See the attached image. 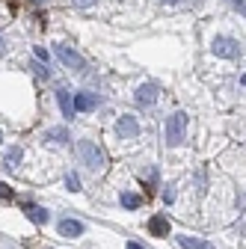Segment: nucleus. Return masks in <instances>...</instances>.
I'll use <instances>...</instances> for the list:
<instances>
[{
	"mask_svg": "<svg viewBox=\"0 0 246 249\" xmlns=\"http://www.w3.org/2000/svg\"><path fill=\"white\" fill-rule=\"evenodd\" d=\"M53 53L63 59V66H66V69H71V71H77V74H83V71H86L83 56H80V53H74L69 45H53Z\"/></svg>",
	"mask_w": 246,
	"mask_h": 249,
	"instance_id": "obj_3",
	"label": "nucleus"
},
{
	"mask_svg": "<svg viewBox=\"0 0 246 249\" xmlns=\"http://www.w3.org/2000/svg\"><path fill=\"white\" fill-rule=\"evenodd\" d=\"M12 196H15V193H12V187L0 181V199H3V202H12Z\"/></svg>",
	"mask_w": 246,
	"mask_h": 249,
	"instance_id": "obj_16",
	"label": "nucleus"
},
{
	"mask_svg": "<svg viewBox=\"0 0 246 249\" xmlns=\"http://www.w3.org/2000/svg\"><path fill=\"white\" fill-rule=\"evenodd\" d=\"M122 205H125L128 211H134V208H140V205H142V199H140L137 193H122Z\"/></svg>",
	"mask_w": 246,
	"mask_h": 249,
	"instance_id": "obj_14",
	"label": "nucleus"
},
{
	"mask_svg": "<svg viewBox=\"0 0 246 249\" xmlns=\"http://www.w3.org/2000/svg\"><path fill=\"white\" fill-rule=\"evenodd\" d=\"M56 101H59V107H63V116H66V119H74V107H71L69 89H59V92H56Z\"/></svg>",
	"mask_w": 246,
	"mask_h": 249,
	"instance_id": "obj_12",
	"label": "nucleus"
},
{
	"mask_svg": "<svg viewBox=\"0 0 246 249\" xmlns=\"http://www.w3.org/2000/svg\"><path fill=\"white\" fill-rule=\"evenodd\" d=\"M172 199H175V190H166V193H163V202H166V205H169V202H172Z\"/></svg>",
	"mask_w": 246,
	"mask_h": 249,
	"instance_id": "obj_21",
	"label": "nucleus"
},
{
	"mask_svg": "<svg viewBox=\"0 0 246 249\" xmlns=\"http://www.w3.org/2000/svg\"><path fill=\"white\" fill-rule=\"evenodd\" d=\"M128 249H142V246L140 243H128Z\"/></svg>",
	"mask_w": 246,
	"mask_h": 249,
	"instance_id": "obj_23",
	"label": "nucleus"
},
{
	"mask_svg": "<svg viewBox=\"0 0 246 249\" xmlns=\"http://www.w3.org/2000/svg\"><path fill=\"white\" fill-rule=\"evenodd\" d=\"M77 154H80V160H83L89 169H101V166H104V151L92 142V140H80V142H77Z\"/></svg>",
	"mask_w": 246,
	"mask_h": 249,
	"instance_id": "obj_2",
	"label": "nucleus"
},
{
	"mask_svg": "<svg viewBox=\"0 0 246 249\" xmlns=\"http://www.w3.org/2000/svg\"><path fill=\"white\" fill-rule=\"evenodd\" d=\"M30 69H36V74H39L42 80H45V77H51V71H48V69L42 66V62H33V66H30Z\"/></svg>",
	"mask_w": 246,
	"mask_h": 249,
	"instance_id": "obj_18",
	"label": "nucleus"
},
{
	"mask_svg": "<svg viewBox=\"0 0 246 249\" xmlns=\"http://www.w3.org/2000/svg\"><path fill=\"white\" fill-rule=\"evenodd\" d=\"M71 3H74V6H92L95 0H71Z\"/></svg>",
	"mask_w": 246,
	"mask_h": 249,
	"instance_id": "obj_20",
	"label": "nucleus"
},
{
	"mask_svg": "<svg viewBox=\"0 0 246 249\" xmlns=\"http://www.w3.org/2000/svg\"><path fill=\"white\" fill-rule=\"evenodd\" d=\"M163 3H178V0H163Z\"/></svg>",
	"mask_w": 246,
	"mask_h": 249,
	"instance_id": "obj_25",
	"label": "nucleus"
},
{
	"mask_svg": "<svg viewBox=\"0 0 246 249\" xmlns=\"http://www.w3.org/2000/svg\"><path fill=\"white\" fill-rule=\"evenodd\" d=\"M116 134H119L122 140H134V137L140 134V122H137L134 116H122V119L116 122Z\"/></svg>",
	"mask_w": 246,
	"mask_h": 249,
	"instance_id": "obj_5",
	"label": "nucleus"
},
{
	"mask_svg": "<svg viewBox=\"0 0 246 249\" xmlns=\"http://www.w3.org/2000/svg\"><path fill=\"white\" fill-rule=\"evenodd\" d=\"M33 3H45V0H33Z\"/></svg>",
	"mask_w": 246,
	"mask_h": 249,
	"instance_id": "obj_26",
	"label": "nucleus"
},
{
	"mask_svg": "<svg viewBox=\"0 0 246 249\" xmlns=\"http://www.w3.org/2000/svg\"><path fill=\"white\" fill-rule=\"evenodd\" d=\"M187 124H190V116L178 110L166 119V145H181L184 142V134H187Z\"/></svg>",
	"mask_w": 246,
	"mask_h": 249,
	"instance_id": "obj_1",
	"label": "nucleus"
},
{
	"mask_svg": "<svg viewBox=\"0 0 246 249\" xmlns=\"http://www.w3.org/2000/svg\"><path fill=\"white\" fill-rule=\"evenodd\" d=\"M158 86L155 83H142L140 89H137V104H142V107H151V104H155L158 101Z\"/></svg>",
	"mask_w": 246,
	"mask_h": 249,
	"instance_id": "obj_7",
	"label": "nucleus"
},
{
	"mask_svg": "<svg viewBox=\"0 0 246 249\" xmlns=\"http://www.w3.org/2000/svg\"><path fill=\"white\" fill-rule=\"evenodd\" d=\"M59 234H63V237H80V234H83V223H77V220H63V223H59Z\"/></svg>",
	"mask_w": 246,
	"mask_h": 249,
	"instance_id": "obj_10",
	"label": "nucleus"
},
{
	"mask_svg": "<svg viewBox=\"0 0 246 249\" xmlns=\"http://www.w3.org/2000/svg\"><path fill=\"white\" fill-rule=\"evenodd\" d=\"M71 107H74V113H77V110H80V113H89V110L98 107V95H95V92H77L74 101H71Z\"/></svg>",
	"mask_w": 246,
	"mask_h": 249,
	"instance_id": "obj_6",
	"label": "nucleus"
},
{
	"mask_svg": "<svg viewBox=\"0 0 246 249\" xmlns=\"http://www.w3.org/2000/svg\"><path fill=\"white\" fill-rule=\"evenodd\" d=\"M45 137L53 140V142H69V131H66V128H51Z\"/></svg>",
	"mask_w": 246,
	"mask_h": 249,
	"instance_id": "obj_13",
	"label": "nucleus"
},
{
	"mask_svg": "<svg viewBox=\"0 0 246 249\" xmlns=\"http://www.w3.org/2000/svg\"><path fill=\"white\" fill-rule=\"evenodd\" d=\"M66 184H69V190H74V193H77V190H80V178H77V175H74V172H71V175H69V178H66Z\"/></svg>",
	"mask_w": 246,
	"mask_h": 249,
	"instance_id": "obj_17",
	"label": "nucleus"
},
{
	"mask_svg": "<svg viewBox=\"0 0 246 249\" xmlns=\"http://www.w3.org/2000/svg\"><path fill=\"white\" fill-rule=\"evenodd\" d=\"M0 140H3V131H0Z\"/></svg>",
	"mask_w": 246,
	"mask_h": 249,
	"instance_id": "obj_27",
	"label": "nucleus"
},
{
	"mask_svg": "<svg viewBox=\"0 0 246 249\" xmlns=\"http://www.w3.org/2000/svg\"><path fill=\"white\" fill-rule=\"evenodd\" d=\"M148 231L155 234V237H169L172 229H169V220H166L163 213H155V216L148 220Z\"/></svg>",
	"mask_w": 246,
	"mask_h": 249,
	"instance_id": "obj_8",
	"label": "nucleus"
},
{
	"mask_svg": "<svg viewBox=\"0 0 246 249\" xmlns=\"http://www.w3.org/2000/svg\"><path fill=\"white\" fill-rule=\"evenodd\" d=\"M21 154H24L21 148H9V151H6V166H9V169H15V166H18V160H21Z\"/></svg>",
	"mask_w": 246,
	"mask_h": 249,
	"instance_id": "obj_15",
	"label": "nucleus"
},
{
	"mask_svg": "<svg viewBox=\"0 0 246 249\" xmlns=\"http://www.w3.org/2000/svg\"><path fill=\"white\" fill-rule=\"evenodd\" d=\"M6 53V42H3V36H0V56Z\"/></svg>",
	"mask_w": 246,
	"mask_h": 249,
	"instance_id": "obj_22",
	"label": "nucleus"
},
{
	"mask_svg": "<svg viewBox=\"0 0 246 249\" xmlns=\"http://www.w3.org/2000/svg\"><path fill=\"white\" fill-rule=\"evenodd\" d=\"M36 56H39V62H48V59H51V53H48L45 48H36Z\"/></svg>",
	"mask_w": 246,
	"mask_h": 249,
	"instance_id": "obj_19",
	"label": "nucleus"
},
{
	"mask_svg": "<svg viewBox=\"0 0 246 249\" xmlns=\"http://www.w3.org/2000/svg\"><path fill=\"white\" fill-rule=\"evenodd\" d=\"M211 51L217 53V56H223V59H231V56H237L240 48H237L234 39H228V36H217V39L211 42Z\"/></svg>",
	"mask_w": 246,
	"mask_h": 249,
	"instance_id": "obj_4",
	"label": "nucleus"
},
{
	"mask_svg": "<svg viewBox=\"0 0 246 249\" xmlns=\"http://www.w3.org/2000/svg\"><path fill=\"white\" fill-rule=\"evenodd\" d=\"M231 3H234V6H240V9H243V0H231Z\"/></svg>",
	"mask_w": 246,
	"mask_h": 249,
	"instance_id": "obj_24",
	"label": "nucleus"
},
{
	"mask_svg": "<svg viewBox=\"0 0 246 249\" xmlns=\"http://www.w3.org/2000/svg\"><path fill=\"white\" fill-rule=\"evenodd\" d=\"M178 246L181 249H211L208 240H199V237H190V234H178Z\"/></svg>",
	"mask_w": 246,
	"mask_h": 249,
	"instance_id": "obj_11",
	"label": "nucleus"
},
{
	"mask_svg": "<svg viewBox=\"0 0 246 249\" xmlns=\"http://www.w3.org/2000/svg\"><path fill=\"white\" fill-rule=\"evenodd\" d=\"M24 213H27L36 226H45V223L51 220V213H48L45 208H39V205H24Z\"/></svg>",
	"mask_w": 246,
	"mask_h": 249,
	"instance_id": "obj_9",
	"label": "nucleus"
}]
</instances>
